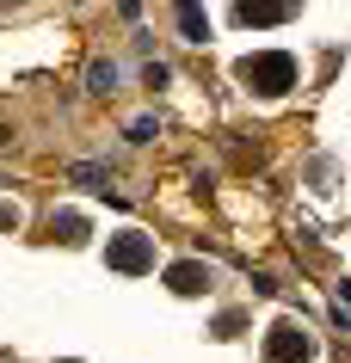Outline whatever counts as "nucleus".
Segmentation results:
<instances>
[{"label":"nucleus","instance_id":"5","mask_svg":"<svg viewBox=\"0 0 351 363\" xmlns=\"http://www.w3.org/2000/svg\"><path fill=\"white\" fill-rule=\"evenodd\" d=\"M167 284H173L179 296H197V289L210 284V265H197V259H179V265L167 271Z\"/></svg>","mask_w":351,"mask_h":363},{"label":"nucleus","instance_id":"2","mask_svg":"<svg viewBox=\"0 0 351 363\" xmlns=\"http://www.w3.org/2000/svg\"><path fill=\"white\" fill-rule=\"evenodd\" d=\"M105 265L111 271H155V240L148 234H117L105 247Z\"/></svg>","mask_w":351,"mask_h":363},{"label":"nucleus","instance_id":"7","mask_svg":"<svg viewBox=\"0 0 351 363\" xmlns=\"http://www.w3.org/2000/svg\"><path fill=\"white\" fill-rule=\"evenodd\" d=\"M87 80H93V93H105V86H111V80H117V68H111V62H99V68H93V74H87Z\"/></svg>","mask_w":351,"mask_h":363},{"label":"nucleus","instance_id":"8","mask_svg":"<svg viewBox=\"0 0 351 363\" xmlns=\"http://www.w3.org/2000/svg\"><path fill=\"white\" fill-rule=\"evenodd\" d=\"M56 228H62V240H80V234H87V222H80V216H62Z\"/></svg>","mask_w":351,"mask_h":363},{"label":"nucleus","instance_id":"6","mask_svg":"<svg viewBox=\"0 0 351 363\" xmlns=\"http://www.w3.org/2000/svg\"><path fill=\"white\" fill-rule=\"evenodd\" d=\"M173 6H179V31H185V43H204V38H210V19H204L197 0H173Z\"/></svg>","mask_w":351,"mask_h":363},{"label":"nucleus","instance_id":"3","mask_svg":"<svg viewBox=\"0 0 351 363\" xmlns=\"http://www.w3.org/2000/svg\"><path fill=\"white\" fill-rule=\"evenodd\" d=\"M296 13H302V0H240V6H234L240 25H284V19H296Z\"/></svg>","mask_w":351,"mask_h":363},{"label":"nucleus","instance_id":"4","mask_svg":"<svg viewBox=\"0 0 351 363\" xmlns=\"http://www.w3.org/2000/svg\"><path fill=\"white\" fill-rule=\"evenodd\" d=\"M314 357V339L302 333V326H272V363H308Z\"/></svg>","mask_w":351,"mask_h":363},{"label":"nucleus","instance_id":"1","mask_svg":"<svg viewBox=\"0 0 351 363\" xmlns=\"http://www.w3.org/2000/svg\"><path fill=\"white\" fill-rule=\"evenodd\" d=\"M240 80H247L253 93L277 99V93H290V86H296V56H284V50H265V56H247V62H240Z\"/></svg>","mask_w":351,"mask_h":363},{"label":"nucleus","instance_id":"9","mask_svg":"<svg viewBox=\"0 0 351 363\" xmlns=\"http://www.w3.org/2000/svg\"><path fill=\"white\" fill-rule=\"evenodd\" d=\"M13 222H19V210H13V203H6V210H0V228H13Z\"/></svg>","mask_w":351,"mask_h":363}]
</instances>
